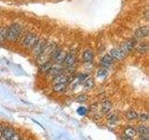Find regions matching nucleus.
<instances>
[{"label": "nucleus", "mask_w": 149, "mask_h": 140, "mask_svg": "<svg viewBox=\"0 0 149 140\" xmlns=\"http://www.w3.org/2000/svg\"><path fill=\"white\" fill-rule=\"evenodd\" d=\"M136 132L141 135L143 138H147L148 137V134H149V130L146 126L144 125H141L139 126L138 129L136 130Z\"/></svg>", "instance_id": "obj_11"}, {"label": "nucleus", "mask_w": 149, "mask_h": 140, "mask_svg": "<svg viewBox=\"0 0 149 140\" xmlns=\"http://www.w3.org/2000/svg\"><path fill=\"white\" fill-rule=\"evenodd\" d=\"M136 50L140 53H146L147 50H148V45H147V43H144V42H143V43H140L137 46Z\"/></svg>", "instance_id": "obj_18"}, {"label": "nucleus", "mask_w": 149, "mask_h": 140, "mask_svg": "<svg viewBox=\"0 0 149 140\" xmlns=\"http://www.w3.org/2000/svg\"><path fill=\"white\" fill-rule=\"evenodd\" d=\"M106 73H107L106 69L102 68V69L99 70V71H98L97 77H98V78H104V77L106 76Z\"/></svg>", "instance_id": "obj_22"}, {"label": "nucleus", "mask_w": 149, "mask_h": 140, "mask_svg": "<svg viewBox=\"0 0 149 140\" xmlns=\"http://www.w3.org/2000/svg\"><path fill=\"white\" fill-rule=\"evenodd\" d=\"M138 119L142 121V123H144V121H147L148 120V115L146 113H143L140 116H138Z\"/></svg>", "instance_id": "obj_23"}, {"label": "nucleus", "mask_w": 149, "mask_h": 140, "mask_svg": "<svg viewBox=\"0 0 149 140\" xmlns=\"http://www.w3.org/2000/svg\"><path fill=\"white\" fill-rule=\"evenodd\" d=\"M148 35V27L147 26H143L140 27L139 29L135 32V36L137 38H143V37H146Z\"/></svg>", "instance_id": "obj_9"}, {"label": "nucleus", "mask_w": 149, "mask_h": 140, "mask_svg": "<svg viewBox=\"0 0 149 140\" xmlns=\"http://www.w3.org/2000/svg\"><path fill=\"white\" fill-rule=\"evenodd\" d=\"M113 62H114V59L112 58L109 54H107V55H104V57L102 58L101 64L102 65V66H109L110 64H113Z\"/></svg>", "instance_id": "obj_12"}, {"label": "nucleus", "mask_w": 149, "mask_h": 140, "mask_svg": "<svg viewBox=\"0 0 149 140\" xmlns=\"http://www.w3.org/2000/svg\"><path fill=\"white\" fill-rule=\"evenodd\" d=\"M67 87V84L65 83H60V84H54L52 90L55 92H62L63 91H65V89Z\"/></svg>", "instance_id": "obj_17"}, {"label": "nucleus", "mask_w": 149, "mask_h": 140, "mask_svg": "<svg viewBox=\"0 0 149 140\" xmlns=\"http://www.w3.org/2000/svg\"><path fill=\"white\" fill-rule=\"evenodd\" d=\"M76 61H77L76 54L74 52H68V53H66V55H65L63 64H64L65 67L70 68V67L74 66V64H76Z\"/></svg>", "instance_id": "obj_3"}, {"label": "nucleus", "mask_w": 149, "mask_h": 140, "mask_svg": "<svg viewBox=\"0 0 149 140\" xmlns=\"http://www.w3.org/2000/svg\"><path fill=\"white\" fill-rule=\"evenodd\" d=\"M38 40V37L36 34H32V33H29L24 36L22 39V45L26 47V48H33L35 46V44Z\"/></svg>", "instance_id": "obj_2"}, {"label": "nucleus", "mask_w": 149, "mask_h": 140, "mask_svg": "<svg viewBox=\"0 0 149 140\" xmlns=\"http://www.w3.org/2000/svg\"><path fill=\"white\" fill-rule=\"evenodd\" d=\"M135 46V40H129L120 47V50H122V52H124L125 54L129 53L130 51H132Z\"/></svg>", "instance_id": "obj_6"}, {"label": "nucleus", "mask_w": 149, "mask_h": 140, "mask_svg": "<svg viewBox=\"0 0 149 140\" xmlns=\"http://www.w3.org/2000/svg\"><path fill=\"white\" fill-rule=\"evenodd\" d=\"M138 113L135 110L133 109H130L126 112V117H127V119L130 120H137L138 119Z\"/></svg>", "instance_id": "obj_16"}, {"label": "nucleus", "mask_w": 149, "mask_h": 140, "mask_svg": "<svg viewBox=\"0 0 149 140\" xmlns=\"http://www.w3.org/2000/svg\"><path fill=\"white\" fill-rule=\"evenodd\" d=\"M9 140H22V137H21V135L19 134L15 133V134L12 135V137L9 139Z\"/></svg>", "instance_id": "obj_24"}, {"label": "nucleus", "mask_w": 149, "mask_h": 140, "mask_svg": "<svg viewBox=\"0 0 149 140\" xmlns=\"http://www.w3.org/2000/svg\"><path fill=\"white\" fill-rule=\"evenodd\" d=\"M86 100V97H82V95H80V97H79V98H77V101L78 102H80V103H82V102H84V101H85Z\"/></svg>", "instance_id": "obj_26"}, {"label": "nucleus", "mask_w": 149, "mask_h": 140, "mask_svg": "<svg viewBox=\"0 0 149 140\" xmlns=\"http://www.w3.org/2000/svg\"><path fill=\"white\" fill-rule=\"evenodd\" d=\"M14 134H15V131H14L13 128L8 127V126L4 127L2 130V135H1L0 140H9L12 137V135Z\"/></svg>", "instance_id": "obj_5"}, {"label": "nucleus", "mask_w": 149, "mask_h": 140, "mask_svg": "<svg viewBox=\"0 0 149 140\" xmlns=\"http://www.w3.org/2000/svg\"><path fill=\"white\" fill-rule=\"evenodd\" d=\"M109 55L114 60H122V59H124L126 54L124 52H122V50L120 49H112L110 50Z\"/></svg>", "instance_id": "obj_7"}, {"label": "nucleus", "mask_w": 149, "mask_h": 140, "mask_svg": "<svg viewBox=\"0 0 149 140\" xmlns=\"http://www.w3.org/2000/svg\"><path fill=\"white\" fill-rule=\"evenodd\" d=\"M22 140H24V139H22Z\"/></svg>", "instance_id": "obj_29"}, {"label": "nucleus", "mask_w": 149, "mask_h": 140, "mask_svg": "<svg viewBox=\"0 0 149 140\" xmlns=\"http://www.w3.org/2000/svg\"><path fill=\"white\" fill-rule=\"evenodd\" d=\"M2 130H3V127H2V124L0 123V138H1V135H2Z\"/></svg>", "instance_id": "obj_27"}, {"label": "nucleus", "mask_w": 149, "mask_h": 140, "mask_svg": "<svg viewBox=\"0 0 149 140\" xmlns=\"http://www.w3.org/2000/svg\"><path fill=\"white\" fill-rule=\"evenodd\" d=\"M51 66H52V64H51V63L50 62H45V63H43V64H40V72L41 73H47L48 74L49 73V71L50 70V68H51Z\"/></svg>", "instance_id": "obj_15"}, {"label": "nucleus", "mask_w": 149, "mask_h": 140, "mask_svg": "<svg viewBox=\"0 0 149 140\" xmlns=\"http://www.w3.org/2000/svg\"><path fill=\"white\" fill-rule=\"evenodd\" d=\"M121 140H132V138L127 136V135H122V136H121Z\"/></svg>", "instance_id": "obj_25"}, {"label": "nucleus", "mask_w": 149, "mask_h": 140, "mask_svg": "<svg viewBox=\"0 0 149 140\" xmlns=\"http://www.w3.org/2000/svg\"><path fill=\"white\" fill-rule=\"evenodd\" d=\"M93 86H94V81H93L92 78H87L85 80H84V87L86 89H91Z\"/></svg>", "instance_id": "obj_20"}, {"label": "nucleus", "mask_w": 149, "mask_h": 140, "mask_svg": "<svg viewBox=\"0 0 149 140\" xmlns=\"http://www.w3.org/2000/svg\"><path fill=\"white\" fill-rule=\"evenodd\" d=\"M141 140H148V139H147V138H142Z\"/></svg>", "instance_id": "obj_28"}, {"label": "nucleus", "mask_w": 149, "mask_h": 140, "mask_svg": "<svg viewBox=\"0 0 149 140\" xmlns=\"http://www.w3.org/2000/svg\"><path fill=\"white\" fill-rule=\"evenodd\" d=\"M83 60H84V62H86V63H90L93 60V52H92L91 50L88 49L84 51L83 52Z\"/></svg>", "instance_id": "obj_13"}, {"label": "nucleus", "mask_w": 149, "mask_h": 140, "mask_svg": "<svg viewBox=\"0 0 149 140\" xmlns=\"http://www.w3.org/2000/svg\"><path fill=\"white\" fill-rule=\"evenodd\" d=\"M62 73H63V69H62V66H61V64H56V65H52V66H51L48 74L50 77H52L54 78L55 77H57L58 75L62 74Z\"/></svg>", "instance_id": "obj_8"}, {"label": "nucleus", "mask_w": 149, "mask_h": 140, "mask_svg": "<svg viewBox=\"0 0 149 140\" xmlns=\"http://www.w3.org/2000/svg\"><path fill=\"white\" fill-rule=\"evenodd\" d=\"M68 76H66L65 74L62 73V74H60L58 75L57 77H55L53 78V82L54 84H60V83H65V84H67V81H68Z\"/></svg>", "instance_id": "obj_10"}, {"label": "nucleus", "mask_w": 149, "mask_h": 140, "mask_svg": "<svg viewBox=\"0 0 149 140\" xmlns=\"http://www.w3.org/2000/svg\"><path fill=\"white\" fill-rule=\"evenodd\" d=\"M124 133H125V135H127V136H130V137H132L134 135H136L137 134L136 129L133 127H127L125 129Z\"/></svg>", "instance_id": "obj_19"}, {"label": "nucleus", "mask_w": 149, "mask_h": 140, "mask_svg": "<svg viewBox=\"0 0 149 140\" xmlns=\"http://www.w3.org/2000/svg\"><path fill=\"white\" fill-rule=\"evenodd\" d=\"M46 44L47 43L44 40L38 39L36 43L35 44V46L33 47V53H34L36 56V57H37V56H39L42 53V51L44 50L45 47H46Z\"/></svg>", "instance_id": "obj_4"}, {"label": "nucleus", "mask_w": 149, "mask_h": 140, "mask_svg": "<svg viewBox=\"0 0 149 140\" xmlns=\"http://www.w3.org/2000/svg\"><path fill=\"white\" fill-rule=\"evenodd\" d=\"M7 39V28H1L0 29V41Z\"/></svg>", "instance_id": "obj_21"}, {"label": "nucleus", "mask_w": 149, "mask_h": 140, "mask_svg": "<svg viewBox=\"0 0 149 140\" xmlns=\"http://www.w3.org/2000/svg\"><path fill=\"white\" fill-rule=\"evenodd\" d=\"M112 108V104H111V102L109 100H105L102 102V113H108V112L111 110Z\"/></svg>", "instance_id": "obj_14"}, {"label": "nucleus", "mask_w": 149, "mask_h": 140, "mask_svg": "<svg viewBox=\"0 0 149 140\" xmlns=\"http://www.w3.org/2000/svg\"><path fill=\"white\" fill-rule=\"evenodd\" d=\"M22 33V26L18 23H14L7 28V39L14 41L16 40Z\"/></svg>", "instance_id": "obj_1"}]
</instances>
